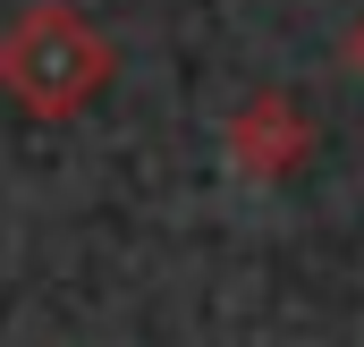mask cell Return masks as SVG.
<instances>
[{"label": "cell", "instance_id": "1", "mask_svg": "<svg viewBox=\"0 0 364 347\" xmlns=\"http://www.w3.org/2000/svg\"><path fill=\"white\" fill-rule=\"evenodd\" d=\"M110 85V34L77 17L68 0H34L0 34V93L34 119H68Z\"/></svg>", "mask_w": 364, "mask_h": 347}, {"label": "cell", "instance_id": "2", "mask_svg": "<svg viewBox=\"0 0 364 347\" xmlns=\"http://www.w3.org/2000/svg\"><path fill=\"white\" fill-rule=\"evenodd\" d=\"M356 68H364V17H356Z\"/></svg>", "mask_w": 364, "mask_h": 347}]
</instances>
